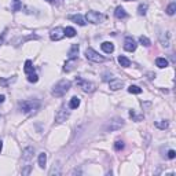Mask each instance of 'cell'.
<instances>
[{"mask_svg":"<svg viewBox=\"0 0 176 176\" xmlns=\"http://www.w3.org/2000/svg\"><path fill=\"white\" fill-rule=\"evenodd\" d=\"M37 80H38V76L33 72V73H30V74H28V81L29 82H37Z\"/></svg>","mask_w":176,"mask_h":176,"instance_id":"f1b7e54d","label":"cell"},{"mask_svg":"<svg viewBox=\"0 0 176 176\" xmlns=\"http://www.w3.org/2000/svg\"><path fill=\"white\" fill-rule=\"evenodd\" d=\"M161 43H162V46L164 47H169V35H168V33H165V36L164 35H161Z\"/></svg>","mask_w":176,"mask_h":176,"instance_id":"cb8c5ba5","label":"cell"},{"mask_svg":"<svg viewBox=\"0 0 176 176\" xmlns=\"http://www.w3.org/2000/svg\"><path fill=\"white\" fill-rule=\"evenodd\" d=\"M146 11H147V4H140L138 7V14L139 15H146Z\"/></svg>","mask_w":176,"mask_h":176,"instance_id":"83f0119b","label":"cell"},{"mask_svg":"<svg viewBox=\"0 0 176 176\" xmlns=\"http://www.w3.org/2000/svg\"><path fill=\"white\" fill-rule=\"evenodd\" d=\"M2 148H3V142L0 140V151H2Z\"/></svg>","mask_w":176,"mask_h":176,"instance_id":"8d00e7d4","label":"cell"},{"mask_svg":"<svg viewBox=\"0 0 176 176\" xmlns=\"http://www.w3.org/2000/svg\"><path fill=\"white\" fill-rule=\"evenodd\" d=\"M123 125H124V121L121 120V118H114V120H112L107 124L106 131H117V129H120Z\"/></svg>","mask_w":176,"mask_h":176,"instance_id":"52a82bcc","label":"cell"},{"mask_svg":"<svg viewBox=\"0 0 176 176\" xmlns=\"http://www.w3.org/2000/svg\"><path fill=\"white\" fill-rule=\"evenodd\" d=\"M168 125H169V124H168L167 120H160V121H157V123H156V127H157V128H160V129H167Z\"/></svg>","mask_w":176,"mask_h":176,"instance_id":"603a6c76","label":"cell"},{"mask_svg":"<svg viewBox=\"0 0 176 176\" xmlns=\"http://www.w3.org/2000/svg\"><path fill=\"white\" fill-rule=\"evenodd\" d=\"M14 2H18V0H14Z\"/></svg>","mask_w":176,"mask_h":176,"instance_id":"f35d334b","label":"cell"},{"mask_svg":"<svg viewBox=\"0 0 176 176\" xmlns=\"http://www.w3.org/2000/svg\"><path fill=\"white\" fill-rule=\"evenodd\" d=\"M114 148H116L117 151L123 150V148H124V142H123V140H117V142L114 143Z\"/></svg>","mask_w":176,"mask_h":176,"instance_id":"4dcf8cb0","label":"cell"},{"mask_svg":"<svg viewBox=\"0 0 176 176\" xmlns=\"http://www.w3.org/2000/svg\"><path fill=\"white\" fill-rule=\"evenodd\" d=\"M139 43L142 44V46H145V47H148V46L151 44L150 40H148V38L146 37V36H140V37H139Z\"/></svg>","mask_w":176,"mask_h":176,"instance_id":"4316f807","label":"cell"},{"mask_svg":"<svg viewBox=\"0 0 176 176\" xmlns=\"http://www.w3.org/2000/svg\"><path fill=\"white\" fill-rule=\"evenodd\" d=\"M85 18H87L88 22H91V24H99V22L103 19V15L99 13H96V11H88L87 15H85Z\"/></svg>","mask_w":176,"mask_h":176,"instance_id":"277c9868","label":"cell"},{"mask_svg":"<svg viewBox=\"0 0 176 176\" xmlns=\"http://www.w3.org/2000/svg\"><path fill=\"white\" fill-rule=\"evenodd\" d=\"M24 72L26 74H30V73H33V72H35V68H33V63H32V61H30V59H28L26 62H25Z\"/></svg>","mask_w":176,"mask_h":176,"instance_id":"2e32d148","label":"cell"},{"mask_svg":"<svg viewBox=\"0 0 176 176\" xmlns=\"http://www.w3.org/2000/svg\"><path fill=\"white\" fill-rule=\"evenodd\" d=\"M4 36H6V33H2V37H0V44L3 43V38H4Z\"/></svg>","mask_w":176,"mask_h":176,"instance_id":"e575fe53","label":"cell"},{"mask_svg":"<svg viewBox=\"0 0 176 176\" xmlns=\"http://www.w3.org/2000/svg\"><path fill=\"white\" fill-rule=\"evenodd\" d=\"M77 82L80 84V87L82 88V91L84 92H92V91H95V84H92V82H88V81H84V80H77Z\"/></svg>","mask_w":176,"mask_h":176,"instance_id":"9c48e42d","label":"cell"},{"mask_svg":"<svg viewBox=\"0 0 176 176\" xmlns=\"http://www.w3.org/2000/svg\"><path fill=\"white\" fill-rule=\"evenodd\" d=\"M70 85H72V82L69 81V80H61V81L57 82V84L54 85V88H52V95L54 96H63L69 90H70Z\"/></svg>","mask_w":176,"mask_h":176,"instance_id":"6da1fadb","label":"cell"},{"mask_svg":"<svg viewBox=\"0 0 176 176\" xmlns=\"http://www.w3.org/2000/svg\"><path fill=\"white\" fill-rule=\"evenodd\" d=\"M114 15H116V18H118V19H124L128 16V14H127V11L124 10L123 7H117L114 11Z\"/></svg>","mask_w":176,"mask_h":176,"instance_id":"4fadbf2b","label":"cell"},{"mask_svg":"<svg viewBox=\"0 0 176 176\" xmlns=\"http://www.w3.org/2000/svg\"><path fill=\"white\" fill-rule=\"evenodd\" d=\"M101 47H102V51L106 52V54H112V52L114 51V44L110 43V41H105V43H102Z\"/></svg>","mask_w":176,"mask_h":176,"instance_id":"30bf717a","label":"cell"},{"mask_svg":"<svg viewBox=\"0 0 176 176\" xmlns=\"http://www.w3.org/2000/svg\"><path fill=\"white\" fill-rule=\"evenodd\" d=\"M85 58H87L88 61H91V62H95V63H101V62L105 61V58L102 57V55H99L98 52H96L95 50H92V48L85 50Z\"/></svg>","mask_w":176,"mask_h":176,"instance_id":"3957f363","label":"cell"},{"mask_svg":"<svg viewBox=\"0 0 176 176\" xmlns=\"http://www.w3.org/2000/svg\"><path fill=\"white\" fill-rule=\"evenodd\" d=\"M156 65L158 66L160 69H164V68H167V66H168V61L165 59V58H157V59H156Z\"/></svg>","mask_w":176,"mask_h":176,"instance_id":"ffe728a7","label":"cell"},{"mask_svg":"<svg viewBox=\"0 0 176 176\" xmlns=\"http://www.w3.org/2000/svg\"><path fill=\"white\" fill-rule=\"evenodd\" d=\"M74 65H76V59H69L68 62L65 63V68H63V70H65V72H70V70H73Z\"/></svg>","mask_w":176,"mask_h":176,"instance_id":"44dd1931","label":"cell"},{"mask_svg":"<svg viewBox=\"0 0 176 176\" xmlns=\"http://www.w3.org/2000/svg\"><path fill=\"white\" fill-rule=\"evenodd\" d=\"M69 110H66L65 107H62V109H59L57 112V114H55V123H58V124H61V123H63V121H66L69 118Z\"/></svg>","mask_w":176,"mask_h":176,"instance_id":"5b68a950","label":"cell"},{"mask_svg":"<svg viewBox=\"0 0 176 176\" xmlns=\"http://www.w3.org/2000/svg\"><path fill=\"white\" fill-rule=\"evenodd\" d=\"M33 153H35V148H33V147H26L24 151H22V158L26 160V161H29V160L33 157Z\"/></svg>","mask_w":176,"mask_h":176,"instance_id":"7c38bea8","label":"cell"},{"mask_svg":"<svg viewBox=\"0 0 176 176\" xmlns=\"http://www.w3.org/2000/svg\"><path fill=\"white\" fill-rule=\"evenodd\" d=\"M63 30H65V36H66V37H74V36H76V30H74V28L68 26L66 29H63Z\"/></svg>","mask_w":176,"mask_h":176,"instance_id":"7402d4cb","label":"cell"},{"mask_svg":"<svg viewBox=\"0 0 176 176\" xmlns=\"http://www.w3.org/2000/svg\"><path fill=\"white\" fill-rule=\"evenodd\" d=\"M47 2H48V3H52V0H47Z\"/></svg>","mask_w":176,"mask_h":176,"instance_id":"74e56055","label":"cell"},{"mask_svg":"<svg viewBox=\"0 0 176 176\" xmlns=\"http://www.w3.org/2000/svg\"><path fill=\"white\" fill-rule=\"evenodd\" d=\"M127 2H129V0H127Z\"/></svg>","mask_w":176,"mask_h":176,"instance_id":"ab89813d","label":"cell"},{"mask_svg":"<svg viewBox=\"0 0 176 176\" xmlns=\"http://www.w3.org/2000/svg\"><path fill=\"white\" fill-rule=\"evenodd\" d=\"M128 92L129 94H140L142 92V88L138 87V85H131V87L128 88Z\"/></svg>","mask_w":176,"mask_h":176,"instance_id":"484cf974","label":"cell"},{"mask_svg":"<svg viewBox=\"0 0 176 176\" xmlns=\"http://www.w3.org/2000/svg\"><path fill=\"white\" fill-rule=\"evenodd\" d=\"M79 106H80V98L79 96H73L70 99V102H69V107L70 109H77Z\"/></svg>","mask_w":176,"mask_h":176,"instance_id":"ac0fdd59","label":"cell"},{"mask_svg":"<svg viewBox=\"0 0 176 176\" xmlns=\"http://www.w3.org/2000/svg\"><path fill=\"white\" fill-rule=\"evenodd\" d=\"M136 46H138L136 41H135L131 36L125 37V40H124V50H125V51H129V52L135 51V50H136Z\"/></svg>","mask_w":176,"mask_h":176,"instance_id":"ba28073f","label":"cell"},{"mask_svg":"<svg viewBox=\"0 0 176 176\" xmlns=\"http://www.w3.org/2000/svg\"><path fill=\"white\" fill-rule=\"evenodd\" d=\"M109 87H110V90H113V91L121 90V88L124 87V81H121V80H112V81L109 82Z\"/></svg>","mask_w":176,"mask_h":176,"instance_id":"8fae6325","label":"cell"},{"mask_svg":"<svg viewBox=\"0 0 176 176\" xmlns=\"http://www.w3.org/2000/svg\"><path fill=\"white\" fill-rule=\"evenodd\" d=\"M22 6H21V3L19 2H15V4H14V7H13V10L14 11H16V10H19V8H21Z\"/></svg>","mask_w":176,"mask_h":176,"instance_id":"836d02e7","label":"cell"},{"mask_svg":"<svg viewBox=\"0 0 176 176\" xmlns=\"http://www.w3.org/2000/svg\"><path fill=\"white\" fill-rule=\"evenodd\" d=\"M46 162H47V154L46 153H40V154H38V167L44 168V167H46Z\"/></svg>","mask_w":176,"mask_h":176,"instance_id":"d6986e66","label":"cell"},{"mask_svg":"<svg viewBox=\"0 0 176 176\" xmlns=\"http://www.w3.org/2000/svg\"><path fill=\"white\" fill-rule=\"evenodd\" d=\"M168 157H169L170 160H173L176 157V153H175V150H169L168 151Z\"/></svg>","mask_w":176,"mask_h":176,"instance_id":"d6a6232c","label":"cell"},{"mask_svg":"<svg viewBox=\"0 0 176 176\" xmlns=\"http://www.w3.org/2000/svg\"><path fill=\"white\" fill-rule=\"evenodd\" d=\"M65 36V30L62 29V28H55V29H52L51 32H50V37H51V40L52 41H58V40H61V38Z\"/></svg>","mask_w":176,"mask_h":176,"instance_id":"8992f818","label":"cell"},{"mask_svg":"<svg viewBox=\"0 0 176 176\" xmlns=\"http://www.w3.org/2000/svg\"><path fill=\"white\" fill-rule=\"evenodd\" d=\"M69 19H72V21L76 22V24L80 25V26H84V25H85V19L82 18L80 14H77V15H70V16H69Z\"/></svg>","mask_w":176,"mask_h":176,"instance_id":"9a60e30c","label":"cell"},{"mask_svg":"<svg viewBox=\"0 0 176 176\" xmlns=\"http://www.w3.org/2000/svg\"><path fill=\"white\" fill-rule=\"evenodd\" d=\"M175 11H176V3H170V4L167 7V14L168 15H173Z\"/></svg>","mask_w":176,"mask_h":176,"instance_id":"d4e9b609","label":"cell"},{"mask_svg":"<svg viewBox=\"0 0 176 176\" xmlns=\"http://www.w3.org/2000/svg\"><path fill=\"white\" fill-rule=\"evenodd\" d=\"M129 116H131V117H134L136 121L142 120V116H136V114H135V112H134V110H129Z\"/></svg>","mask_w":176,"mask_h":176,"instance_id":"1f68e13d","label":"cell"},{"mask_svg":"<svg viewBox=\"0 0 176 176\" xmlns=\"http://www.w3.org/2000/svg\"><path fill=\"white\" fill-rule=\"evenodd\" d=\"M77 54H79V44H73L72 48L69 50V59H76L77 58Z\"/></svg>","mask_w":176,"mask_h":176,"instance_id":"5bb4252c","label":"cell"},{"mask_svg":"<svg viewBox=\"0 0 176 176\" xmlns=\"http://www.w3.org/2000/svg\"><path fill=\"white\" fill-rule=\"evenodd\" d=\"M118 63H120L123 68H128V66H131V61H129L127 57H124V55H120V57H118Z\"/></svg>","mask_w":176,"mask_h":176,"instance_id":"e0dca14e","label":"cell"},{"mask_svg":"<svg viewBox=\"0 0 176 176\" xmlns=\"http://www.w3.org/2000/svg\"><path fill=\"white\" fill-rule=\"evenodd\" d=\"M54 173H55V175H59V173H61V170H59V165H55L54 164V167H52V169L51 170H50V173H48V175H54Z\"/></svg>","mask_w":176,"mask_h":176,"instance_id":"f546056e","label":"cell"},{"mask_svg":"<svg viewBox=\"0 0 176 176\" xmlns=\"http://www.w3.org/2000/svg\"><path fill=\"white\" fill-rule=\"evenodd\" d=\"M4 102V95H0V103H3Z\"/></svg>","mask_w":176,"mask_h":176,"instance_id":"d590c367","label":"cell"},{"mask_svg":"<svg viewBox=\"0 0 176 176\" xmlns=\"http://www.w3.org/2000/svg\"><path fill=\"white\" fill-rule=\"evenodd\" d=\"M38 101H22L21 103H19V109L22 110L24 113H32L35 112L36 109L38 107Z\"/></svg>","mask_w":176,"mask_h":176,"instance_id":"7a4b0ae2","label":"cell"}]
</instances>
